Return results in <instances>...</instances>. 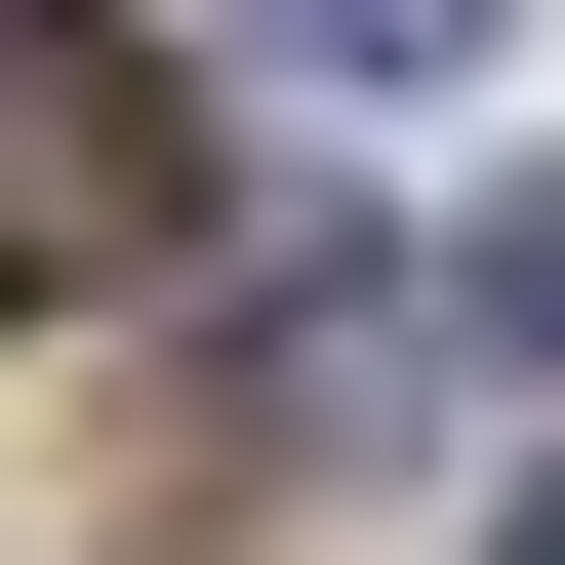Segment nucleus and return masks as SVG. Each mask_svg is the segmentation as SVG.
<instances>
[{
    "mask_svg": "<svg viewBox=\"0 0 565 565\" xmlns=\"http://www.w3.org/2000/svg\"><path fill=\"white\" fill-rule=\"evenodd\" d=\"M162 243H202L162 41H121V0H0V282H162Z\"/></svg>",
    "mask_w": 565,
    "mask_h": 565,
    "instance_id": "obj_1",
    "label": "nucleus"
},
{
    "mask_svg": "<svg viewBox=\"0 0 565 565\" xmlns=\"http://www.w3.org/2000/svg\"><path fill=\"white\" fill-rule=\"evenodd\" d=\"M445 41H484V0H282V82H445Z\"/></svg>",
    "mask_w": 565,
    "mask_h": 565,
    "instance_id": "obj_2",
    "label": "nucleus"
},
{
    "mask_svg": "<svg viewBox=\"0 0 565 565\" xmlns=\"http://www.w3.org/2000/svg\"><path fill=\"white\" fill-rule=\"evenodd\" d=\"M484 323H525V364H565V162H525V202H484Z\"/></svg>",
    "mask_w": 565,
    "mask_h": 565,
    "instance_id": "obj_3",
    "label": "nucleus"
},
{
    "mask_svg": "<svg viewBox=\"0 0 565 565\" xmlns=\"http://www.w3.org/2000/svg\"><path fill=\"white\" fill-rule=\"evenodd\" d=\"M525 565H565V484H525Z\"/></svg>",
    "mask_w": 565,
    "mask_h": 565,
    "instance_id": "obj_4",
    "label": "nucleus"
}]
</instances>
